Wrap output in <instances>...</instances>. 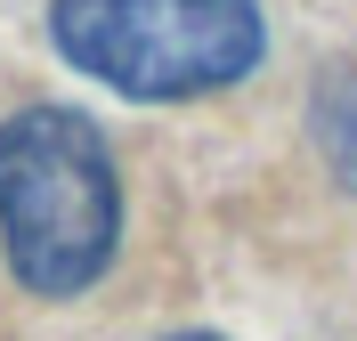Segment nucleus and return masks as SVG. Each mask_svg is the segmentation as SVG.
<instances>
[{
    "mask_svg": "<svg viewBox=\"0 0 357 341\" xmlns=\"http://www.w3.org/2000/svg\"><path fill=\"white\" fill-rule=\"evenodd\" d=\"M309 138H317V155H325V171L357 195V57H333V66L317 73V90H309Z\"/></svg>",
    "mask_w": 357,
    "mask_h": 341,
    "instance_id": "obj_3",
    "label": "nucleus"
},
{
    "mask_svg": "<svg viewBox=\"0 0 357 341\" xmlns=\"http://www.w3.org/2000/svg\"><path fill=\"white\" fill-rule=\"evenodd\" d=\"M49 41L122 98H211L268 57L260 0H49Z\"/></svg>",
    "mask_w": 357,
    "mask_h": 341,
    "instance_id": "obj_2",
    "label": "nucleus"
},
{
    "mask_svg": "<svg viewBox=\"0 0 357 341\" xmlns=\"http://www.w3.org/2000/svg\"><path fill=\"white\" fill-rule=\"evenodd\" d=\"M162 341H220V333H162Z\"/></svg>",
    "mask_w": 357,
    "mask_h": 341,
    "instance_id": "obj_4",
    "label": "nucleus"
},
{
    "mask_svg": "<svg viewBox=\"0 0 357 341\" xmlns=\"http://www.w3.org/2000/svg\"><path fill=\"white\" fill-rule=\"evenodd\" d=\"M0 244L24 293L73 301L114 268L122 179L98 122L73 106H24L0 122Z\"/></svg>",
    "mask_w": 357,
    "mask_h": 341,
    "instance_id": "obj_1",
    "label": "nucleus"
}]
</instances>
